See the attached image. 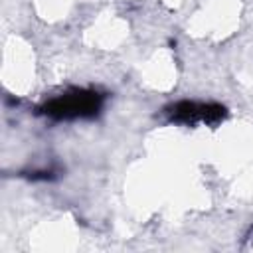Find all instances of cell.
<instances>
[{
	"label": "cell",
	"instance_id": "obj_1",
	"mask_svg": "<svg viewBox=\"0 0 253 253\" xmlns=\"http://www.w3.org/2000/svg\"><path fill=\"white\" fill-rule=\"evenodd\" d=\"M105 103V95L97 89H67L61 95L45 101L40 107V113L55 121H75V119H93Z\"/></svg>",
	"mask_w": 253,
	"mask_h": 253
},
{
	"label": "cell",
	"instance_id": "obj_2",
	"mask_svg": "<svg viewBox=\"0 0 253 253\" xmlns=\"http://www.w3.org/2000/svg\"><path fill=\"white\" fill-rule=\"evenodd\" d=\"M164 113L168 115V119L172 123L190 125V126H194L198 123L217 125L227 115L225 107H221L217 103H198V101H180V103L168 105L164 109Z\"/></svg>",
	"mask_w": 253,
	"mask_h": 253
}]
</instances>
